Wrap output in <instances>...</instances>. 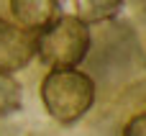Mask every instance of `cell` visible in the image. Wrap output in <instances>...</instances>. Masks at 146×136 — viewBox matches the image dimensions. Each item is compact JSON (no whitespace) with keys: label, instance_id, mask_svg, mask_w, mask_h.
<instances>
[{"label":"cell","instance_id":"3","mask_svg":"<svg viewBox=\"0 0 146 136\" xmlns=\"http://www.w3.org/2000/svg\"><path fill=\"white\" fill-rule=\"evenodd\" d=\"M36 57V36L5 18H0V75L23 69Z\"/></svg>","mask_w":146,"mask_h":136},{"label":"cell","instance_id":"2","mask_svg":"<svg viewBox=\"0 0 146 136\" xmlns=\"http://www.w3.org/2000/svg\"><path fill=\"white\" fill-rule=\"evenodd\" d=\"M90 26L77 15H59L36 36V54L51 69H74L90 51Z\"/></svg>","mask_w":146,"mask_h":136},{"label":"cell","instance_id":"4","mask_svg":"<svg viewBox=\"0 0 146 136\" xmlns=\"http://www.w3.org/2000/svg\"><path fill=\"white\" fill-rule=\"evenodd\" d=\"M10 13L26 31H44L49 28L59 15L62 5L59 0H10Z\"/></svg>","mask_w":146,"mask_h":136},{"label":"cell","instance_id":"1","mask_svg":"<svg viewBox=\"0 0 146 136\" xmlns=\"http://www.w3.org/2000/svg\"><path fill=\"white\" fill-rule=\"evenodd\" d=\"M41 100L54 121L74 123L95 103V80L80 69H51L41 82Z\"/></svg>","mask_w":146,"mask_h":136},{"label":"cell","instance_id":"7","mask_svg":"<svg viewBox=\"0 0 146 136\" xmlns=\"http://www.w3.org/2000/svg\"><path fill=\"white\" fill-rule=\"evenodd\" d=\"M123 136H146V111L133 116L126 126H123Z\"/></svg>","mask_w":146,"mask_h":136},{"label":"cell","instance_id":"5","mask_svg":"<svg viewBox=\"0 0 146 136\" xmlns=\"http://www.w3.org/2000/svg\"><path fill=\"white\" fill-rule=\"evenodd\" d=\"M123 8V0H77V18L82 23H105L115 18Z\"/></svg>","mask_w":146,"mask_h":136},{"label":"cell","instance_id":"6","mask_svg":"<svg viewBox=\"0 0 146 136\" xmlns=\"http://www.w3.org/2000/svg\"><path fill=\"white\" fill-rule=\"evenodd\" d=\"M23 105V90L21 82L13 75H0V118L18 113Z\"/></svg>","mask_w":146,"mask_h":136}]
</instances>
